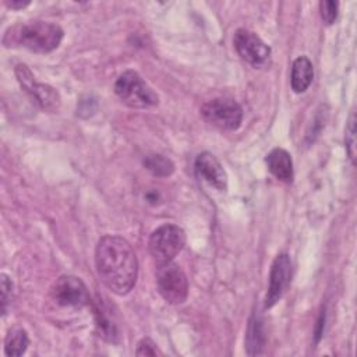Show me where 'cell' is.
<instances>
[{
	"label": "cell",
	"instance_id": "cell-11",
	"mask_svg": "<svg viewBox=\"0 0 357 357\" xmlns=\"http://www.w3.org/2000/svg\"><path fill=\"white\" fill-rule=\"evenodd\" d=\"M195 172L197 174L205 180L208 184L215 187L219 191H226L227 188V174L216 159L215 155L209 152H202L195 159Z\"/></svg>",
	"mask_w": 357,
	"mask_h": 357
},
{
	"label": "cell",
	"instance_id": "cell-12",
	"mask_svg": "<svg viewBox=\"0 0 357 357\" xmlns=\"http://www.w3.org/2000/svg\"><path fill=\"white\" fill-rule=\"evenodd\" d=\"M266 165L269 172L280 181L290 183L293 180V160L291 155L283 148H275L266 155Z\"/></svg>",
	"mask_w": 357,
	"mask_h": 357
},
{
	"label": "cell",
	"instance_id": "cell-5",
	"mask_svg": "<svg viewBox=\"0 0 357 357\" xmlns=\"http://www.w3.org/2000/svg\"><path fill=\"white\" fill-rule=\"evenodd\" d=\"M156 286L169 304H181L188 296V280L183 269L173 261L158 265Z\"/></svg>",
	"mask_w": 357,
	"mask_h": 357
},
{
	"label": "cell",
	"instance_id": "cell-16",
	"mask_svg": "<svg viewBox=\"0 0 357 357\" xmlns=\"http://www.w3.org/2000/svg\"><path fill=\"white\" fill-rule=\"evenodd\" d=\"M142 165L148 172H151L156 177H167L174 172L173 162L169 158L159 153L146 155L142 160Z\"/></svg>",
	"mask_w": 357,
	"mask_h": 357
},
{
	"label": "cell",
	"instance_id": "cell-14",
	"mask_svg": "<svg viewBox=\"0 0 357 357\" xmlns=\"http://www.w3.org/2000/svg\"><path fill=\"white\" fill-rule=\"evenodd\" d=\"M314 78V67L308 57L300 56L293 61L290 85L296 93H303L308 89Z\"/></svg>",
	"mask_w": 357,
	"mask_h": 357
},
{
	"label": "cell",
	"instance_id": "cell-3",
	"mask_svg": "<svg viewBox=\"0 0 357 357\" xmlns=\"http://www.w3.org/2000/svg\"><path fill=\"white\" fill-rule=\"evenodd\" d=\"M114 92L123 103L135 109L151 107L159 102L158 93L132 70L119 75L114 82Z\"/></svg>",
	"mask_w": 357,
	"mask_h": 357
},
{
	"label": "cell",
	"instance_id": "cell-18",
	"mask_svg": "<svg viewBox=\"0 0 357 357\" xmlns=\"http://www.w3.org/2000/svg\"><path fill=\"white\" fill-rule=\"evenodd\" d=\"M0 283H1V314L6 315L8 305L11 304V300H13V282L6 273H1Z\"/></svg>",
	"mask_w": 357,
	"mask_h": 357
},
{
	"label": "cell",
	"instance_id": "cell-15",
	"mask_svg": "<svg viewBox=\"0 0 357 357\" xmlns=\"http://www.w3.org/2000/svg\"><path fill=\"white\" fill-rule=\"evenodd\" d=\"M29 344L28 333L21 326H13L8 329L6 339H4V353L8 357H18L22 356Z\"/></svg>",
	"mask_w": 357,
	"mask_h": 357
},
{
	"label": "cell",
	"instance_id": "cell-17",
	"mask_svg": "<svg viewBox=\"0 0 357 357\" xmlns=\"http://www.w3.org/2000/svg\"><path fill=\"white\" fill-rule=\"evenodd\" d=\"M344 145H346V151H347L350 160L354 163V160H356V116H354V113L350 114L347 126H346Z\"/></svg>",
	"mask_w": 357,
	"mask_h": 357
},
{
	"label": "cell",
	"instance_id": "cell-10",
	"mask_svg": "<svg viewBox=\"0 0 357 357\" xmlns=\"http://www.w3.org/2000/svg\"><path fill=\"white\" fill-rule=\"evenodd\" d=\"M52 294L54 301L63 307H85L91 304L85 283L73 275L60 276L52 289Z\"/></svg>",
	"mask_w": 357,
	"mask_h": 357
},
{
	"label": "cell",
	"instance_id": "cell-9",
	"mask_svg": "<svg viewBox=\"0 0 357 357\" xmlns=\"http://www.w3.org/2000/svg\"><path fill=\"white\" fill-rule=\"evenodd\" d=\"M293 276V265L290 255L286 252L279 254L271 266L269 286L265 296V308L273 307L290 286Z\"/></svg>",
	"mask_w": 357,
	"mask_h": 357
},
{
	"label": "cell",
	"instance_id": "cell-6",
	"mask_svg": "<svg viewBox=\"0 0 357 357\" xmlns=\"http://www.w3.org/2000/svg\"><path fill=\"white\" fill-rule=\"evenodd\" d=\"M201 114L209 124L226 131L237 130L243 120L241 106L229 98H215L205 102Z\"/></svg>",
	"mask_w": 357,
	"mask_h": 357
},
{
	"label": "cell",
	"instance_id": "cell-20",
	"mask_svg": "<svg viewBox=\"0 0 357 357\" xmlns=\"http://www.w3.org/2000/svg\"><path fill=\"white\" fill-rule=\"evenodd\" d=\"M135 354L137 356H160L162 351L158 349V344L152 339L144 337L138 342Z\"/></svg>",
	"mask_w": 357,
	"mask_h": 357
},
{
	"label": "cell",
	"instance_id": "cell-7",
	"mask_svg": "<svg viewBox=\"0 0 357 357\" xmlns=\"http://www.w3.org/2000/svg\"><path fill=\"white\" fill-rule=\"evenodd\" d=\"M237 54L252 67H264L271 59V47L252 31L240 28L233 36Z\"/></svg>",
	"mask_w": 357,
	"mask_h": 357
},
{
	"label": "cell",
	"instance_id": "cell-4",
	"mask_svg": "<svg viewBox=\"0 0 357 357\" xmlns=\"http://www.w3.org/2000/svg\"><path fill=\"white\" fill-rule=\"evenodd\" d=\"M185 233L177 225L166 223L156 227L148 240V250L158 265L167 264L183 250Z\"/></svg>",
	"mask_w": 357,
	"mask_h": 357
},
{
	"label": "cell",
	"instance_id": "cell-19",
	"mask_svg": "<svg viewBox=\"0 0 357 357\" xmlns=\"http://www.w3.org/2000/svg\"><path fill=\"white\" fill-rule=\"evenodd\" d=\"M337 10H339V3L332 1V0H324L319 3V13L321 18L324 20L325 24L331 25L335 22L337 18Z\"/></svg>",
	"mask_w": 357,
	"mask_h": 357
},
{
	"label": "cell",
	"instance_id": "cell-1",
	"mask_svg": "<svg viewBox=\"0 0 357 357\" xmlns=\"http://www.w3.org/2000/svg\"><path fill=\"white\" fill-rule=\"evenodd\" d=\"M95 268L102 283L119 296L132 290L138 261L131 244L120 236H103L95 248Z\"/></svg>",
	"mask_w": 357,
	"mask_h": 357
},
{
	"label": "cell",
	"instance_id": "cell-2",
	"mask_svg": "<svg viewBox=\"0 0 357 357\" xmlns=\"http://www.w3.org/2000/svg\"><path fill=\"white\" fill-rule=\"evenodd\" d=\"M63 36L64 32L57 24L47 21H29L18 26L8 28L3 38V43L6 46L17 43L36 53H49L60 45Z\"/></svg>",
	"mask_w": 357,
	"mask_h": 357
},
{
	"label": "cell",
	"instance_id": "cell-13",
	"mask_svg": "<svg viewBox=\"0 0 357 357\" xmlns=\"http://www.w3.org/2000/svg\"><path fill=\"white\" fill-rule=\"evenodd\" d=\"M265 329L264 321L258 312H252L248 321L247 332H245V350L248 356H259L265 349Z\"/></svg>",
	"mask_w": 357,
	"mask_h": 357
},
{
	"label": "cell",
	"instance_id": "cell-8",
	"mask_svg": "<svg viewBox=\"0 0 357 357\" xmlns=\"http://www.w3.org/2000/svg\"><path fill=\"white\" fill-rule=\"evenodd\" d=\"M15 75L20 85L31 95V98L47 112H56L60 106V95L59 92L47 85L38 82L32 74V71L25 64H18L15 67Z\"/></svg>",
	"mask_w": 357,
	"mask_h": 357
},
{
	"label": "cell",
	"instance_id": "cell-21",
	"mask_svg": "<svg viewBox=\"0 0 357 357\" xmlns=\"http://www.w3.org/2000/svg\"><path fill=\"white\" fill-rule=\"evenodd\" d=\"M29 4V0H6V6L10 7V8H14V10H20V8H24Z\"/></svg>",
	"mask_w": 357,
	"mask_h": 357
}]
</instances>
